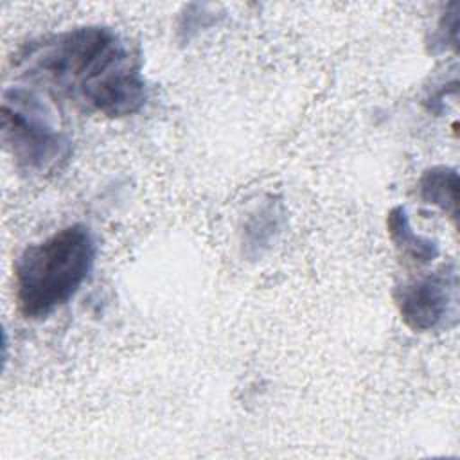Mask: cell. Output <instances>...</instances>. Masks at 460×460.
Returning <instances> with one entry per match:
<instances>
[{"instance_id":"obj_1","label":"cell","mask_w":460,"mask_h":460,"mask_svg":"<svg viewBox=\"0 0 460 460\" xmlns=\"http://www.w3.org/2000/svg\"><path fill=\"white\" fill-rule=\"evenodd\" d=\"M14 70L75 108L106 119L138 113L147 84L138 54L108 25H77L23 45Z\"/></svg>"},{"instance_id":"obj_2","label":"cell","mask_w":460,"mask_h":460,"mask_svg":"<svg viewBox=\"0 0 460 460\" xmlns=\"http://www.w3.org/2000/svg\"><path fill=\"white\" fill-rule=\"evenodd\" d=\"M95 255V237L83 223L27 244L13 264L18 313L27 320H45L66 305L88 280Z\"/></svg>"},{"instance_id":"obj_3","label":"cell","mask_w":460,"mask_h":460,"mask_svg":"<svg viewBox=\"0 0 460 460\" xmlns=\"http://www.w3.org/2000/svg\"><path fill=\"white\" fill-rule=\"evenodd\" d=\"M0 113L4 147L20 172L50 176L68 164L72 140L36 90L25 84L7 86Z\"/></svg>"},{"instance_id":"obj_4","label":"cell","mask_w":460,"mask_h":460,"mask_svg":"<svg viewBox=\"0 0 460 460\" xmlns=\"http://www.w3.org/2000/svg\"><path fill=\"white\" fill-rule=\"evenodd\" d=\"M394 302L402 323L413 332H431L456 320L458 270L455 262L433 273L397 284Z\"/></svg>"},{"instance_id":"obj_5","label":"cell","mask_w":460,"mask_h":460,"mask_svg":"<svg viewBox=\"0 0 460 460\" xmlns=\"http://www.w3.org/2000/svg\"><path fill=\"white\" fill-rule=\"evenodd\" d=\"M286 221L280 199L268 196L246 212L241 226V248L248 259H261L279 239Z\"/></svg>"},{"instance_id":"obj_6","label":"cell","mask_w":460,"mask_h":460,"mask_svg":"<svg viewBox=\"0 0 460 460\" xmlns=\"http://www.w3.org/2000/svg\"><path fill=\"white\" fill-rule=\"evenodd\" d=\"M386 232L395 250L415 264H428L440 253L438 243L431 237L417 234L411 226L406 207L395 205L386 214Z\"/></svg>"},{"instance_id":"obj_7","label":"cell","mask_w":460,"mask_h":460,"mask_svg":"<svg viewBox=\"0 0 460 460\" xmlns=\"http://www.w3.org/2000/svg\"><path fill=\"white\" fill-rule=\"evenodd\" d=\"M458 169L451 165H433L422 171L417 181L419 199L444 212L456 225L458 219Z\"/></svg>"},{"instance_id":"obj_8","label":"cell","mask_w":460,"mask_h":460,"mask_svg":"<svg viewBox=\"0 0 460 460\" xmlns=\"http://www.w3.org/2000/svg\"><path fill=\"white\" fill-rule=\"evenodd\" d=\"M458 29H460V5L451 4L437 22V27L431 34V43H429L431 52H444L447 49L456 50Z\"/></svg>"},{"instance_id":"obj_9","label":"cell","mask_w":460,"mask_h":460,"mask_svg":"<svg viewBox=\"0 0 460 460\" xmlns=\"http://www.w3.org/2000/svg\"><path fill=\"white\" fill-rule=\"evenodd\" d=\"M198 11H194V4L185 7V14H181V22L178 25L180 34L183 36V41H189L194 34L203 31L205 27L210 25V13H207L205 5H198Z\"/></svg>"}]
</instances>
